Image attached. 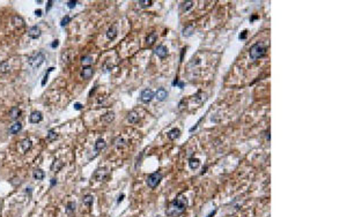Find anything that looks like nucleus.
Segmentation results:
<instances>
[{
  "mask_svg": "<svg viewBox=\"0 0 347 217\" xmlns=\"http://www.w3.org/2000/svg\"><path fill=\"white\" fill-rule=\"evenodd\" d=\"M58 45H59V41H58V39H56V41H53V43H52V45H51V46H52V49H55V47H57Z\"/></svg>",
  "mask_w": 347,
  "mask_h": 217,
  "instance_id": "nucleus-37",
  "label": "nucleus"
},
{
  "mask_svg": "<svg viewBox=\"0 0 347 217\" xmlns=\"http://www.w3.org/2000/svg\"><path fill=\"white\" fill-rule=\"evenodd\" d=\"M267 51V45L263 42H257L256 44H254L250 50H249V56L251 58V60H257L261 58Z\"/></svg>",
  "mask_w": 347,
  "mask_h": 217,
  "instance_id": "nucleus-2",
  "label": "nucleus"
},
{
  "mask_svg": "<svg viewBox=\"0 0 347 217\" xmlns=\"http://www.w3.org/2000/svg\"><path fill=\"white\" fill-rule=\"evenodd\" d=\"M167 97H168V91H167L166 89H163V88H160V89L155 93V98H156L158 101H160V102H163Z\"/></svg>",
  "mask_w": 347,
  "mask_h": 217,
  "instance_id": "nucleus-12",
  "label": "nucleus"
},
{
  "mask_svg": "<svg viewBox=\"0 0 347 217\" xmlns=\"http://www.w3.org/2000/svg\"><path fill=\"white\" fill-rule=\"evenodd\" d=\"M113 119H115V113L113 112H108L102 117V120L105 121V122H111Z\"/></svg>",
  "mask_w": 347,
  "mask_h": 217,
  "instance_id": "nucleus-24",
  "label": "nucleus"
},
{
  "mask_svg": "<svg viewBox=\"0 0 347 217\" xmlns=\"http://www.w3.org/2000/svg\"><path fill=\"white\" fill-rule=\"evenodd\" d=\"M106 171L104 170V169H98V170H96V172L94 173V178L97 180V181H102V180H104L105 179V177H106Z\"/></svg>",
  "mask_w": 347,
  "mask_h": 217,
  "instance_id": "nucleus-13",
  "label": "nucleus"
},
{
  "mask_svg": "<svg viewBox=\"0 0 347 217\" xmlns=\"http://www.w3.org/2000/svg\"><path fill=\"white\" fill-rule=\"evenodd\" d=\"M52 3H53V1H52V0H49V1H48V6H46V12H48V10H49V9H50V8L52 7Z\"/></svg>",
  "mask_w": 347,
  "mask_h": 217,
  "instance_id": "nucleus-36",
  "label": "nucleus"
},
{
  "mask_svg": "<svg viewBox=\"0 0 347 217\" xmlns=\"http://www.w3.org/2000/svg\"><path fill=\"white\" fill-rule=\"evenodd\" d=\"M32 177H34V179H36V180H43L44 177H45V173H44L43 170H41V169H36V170L32 172Z\"/></svg>",
  "mask_w": 347,
  "mask_h": 217,
  "instance_id": "nucleus-19",
  "label": "nucleus"
},
{
  "mask_svg": "<svg viewBox=\"0 0 347 217\" xmlns=\"http://www.w3.org/2000/svg\"><path fill=\"white\" fill-rule=\"evenodd\" d=\"M70 21H71V17H70L68 15H66V16L63 17V20H62V22H60V25H62V27H65V25H67V24L70 23Z\"/></svg>",
  "mask_w": 347,
  "mask_h": 217,
  "instance_id": "nucleus-33",
  "label": "nucleus"
},
{
  "mask_svg": "<svg viewBox=\"0 0 347 217\" xmlns=\"http://www.w3.org/2000/svg\"><path fill=\"white\" fill-rule=\"evenodd\" d=\"M64 164H63V162L62 161H59V159H57V161H55L53 162V164H52V170H53V172H58L60 169H62V166H63Z\"/></svg>",
  "mask_w": 347,
  "mask_h": 217,
  "instance_id": "nucleus-26",
  "label": "nucleus"
},
{
  "mask_svg": "<svg viewBox=\"0 0 347 217\" xmlns=\"http://www.w3.org/2000/svg\"><path fill=\"white\" fill-rule=\"evenodd\" d=\"M31 147H32V143H31V141L29 139H23L20 142V144H19V148H20V150H21L22 154H26L27 151H29L31 149Z\"/></svg>",
  "mask_w": 347,
  "mask_h": 217,
  "instance_id": "nucleus-6",
  "label": "nucleus"
},
{
  "mask_svg": "<svg viewBox=\"0 0 347 217\" xmlns=\"http://www.w3.org/2000/svg\"><path fill=\"white\" fill-rule=\"evenodd\" d=\"M53 69H55L53 67H50V68L48 69V73H46L45 75H44V79H43V81H42V86H43V87L45 86V83H46V81H48V78H49V73H51V72H52Z\"/></svg>",
  "mask_w": 347,
  "mask_h": 217,
  "instance_id": "nucleus-34",
  "label": "nucleus"
},
{
  "mask_svg": "<svg viewBox=\"0 0 347 217\" xmlns=\"http://www.w3.org/2000/svg\"><path fill=\"white\" fill-rule=\"evenodd\" d=\"M192 34H193V25H192V24L186 25V27L183 29V36H184V37H190Z\"/></svg>",
  "mask_w": 347,
  "mask_h": 217,
  "instance_id": "nucleus-23",
  "label": "nucleus"
},
{
  "mask_svg": "<svg viewBox=\"0 0 347 217\" xmlns=\"http://www.w3.org/2000/svg\"><path fill=\"white\" fill-rule=\"evenodd\" d=\"M199 165H200V161H199L198 158H190V161H189V166H190L192 170L198 169Z\"/></svg>",
  "mask_w": 347,
  "mask_h": 217,
  "instance_id": "nucleus-22",
  "label": "nucleus"
},
{
  "mask_svg": "<svg viewBox=\"0 0 347 217\" xmlns=\"http://www.w3.org/2000/svg\"><path fill=\"white\" fill-rule=\"evenodd\" d=\"M162 180V174L160 172H154L152 174H149L146 179V184L149 188H155Z\"/></svg>",
  "mask_w": 347,
  "mask_h": 217,
  "instance_id": "nucleus-4",
  "label": "nucleus"
},
{
  "mask_svg": "<svg viewBox=\"0 0 347 217\" xmlns=\"http://www.w3.org/2000/svg\"><path fill=\"white\" fill-rule=\"evenodd\" d=\"M44 60H45V56L42 52H36L28 57V64L32 68H38L44 62Z\"/></svg>",
  "mask_w": 347,
  "mask_h": 217,
  "instance_id": "nucleus-3",
  "label": "nucleus"
},
{
  "mask_svg": "<svg viewBox=\"0 0 347 217\" xmlns=\"http://www.w3.org/2000/svg\"><path fill=\"white\" fill-rule=\"evenodd\" d=\"M152 3H153V1H152V0H140V1H138V5H139L141 8L149 7Z\"/></svg>",
  "mask_w": 347,
  "mask_h": 217,
  "instance_id": "nucleus-29",
  "label": "nucleus"
},
{
  "mask_svg": "<svg viewBox=\"0 0 347 217\" xmlns=\"http://www.w3.org/2000/svg\"><path fill=\"white\" fill-rule=\"evenodd\" d=\"M21 114V110L17 108V106H13V108L9 110V118L12 120H16Z\"/></svg>",
  "mask_w": 347,
  "mask_h": 217,
  "instance_id": "nucleus-15",
  "label": "nucleus"
},
{
  "mask_svg": "<svg viewBox=\"0 0 347 217\" xmlns=\"http://www.w3.org/2000/svg\"><path fill=\"white\" fill-rule=\"evenodd\" d=\"M105 147H106V143H105V141L103 139H97L96 142H95V144H94V148H95L96 151H101Z\"/></svg>",
  "mask_w": 347,
  "mask_h": 217,
  "instance_id": "nucleus-16",
  "label": "nucleus"
},
{
  "mask_svg": "<svg viewBox=\"0 0 347 217\" xmlns=\"http://www.w3.org/2000/svg\"><path fill=\"white\" fill-rule=\"evenodd\" d=\"M57 137H58V134H57L55 130L50 129V130H49V133H48V135H46V139H48V141H55Z\"/></svg>",
  "mask_w": 347,
  "mask_h": 217,
  "instance_id": "nucleus-27",
  "label": "nucleus"
},
{
  "mask_svg": "<svg viewBox=\"0 0 347 217\" xmlns=\"http://www.w3.org/2000/svg\"><path fill=\"white\" fill-rule=\"evenodd\" d=\"M123 198H124V194H122V195L119 196V199H118V202H120V201L123 200Z\"/></svg>",
  "mask_w": 347,
  "mask_h": 217,
  "instance_id": "nucleus-42",
  "label": "nucleus"
},
{
  "mask_svg": "<svg viewBox=\"0 0 347 217\" xmlns=\"http://www.w3.org/2000/svg\"><path fill=\"white\" fill-rule=\"evenodd\" d=\"M42 120H43V114L39 111H34L29 115V121L31 124H37V122H41Z\"/></svg>",
  "mask_w": 347,
  "mask_h": 217,
  "instance_id": "nucleus-7",
  "label": "nucleus"
},
{
  "mask_svg": "<svg viewBox=\"0 0 347 217\" xmlns=\"http://www.w3.org/2000/svg\"><path fill=\"white\" fill-rule=\"evenodd\" d=\"M56 184H57V179H55V178H53V179H51V187H52V186H55Z\"/></svg>",
  "mask_w": 347,
  "mask_h": 217,
  "instance_id": "nucleus-41",
  "label": "nucleus"
},
{
  "mask_svg": "<svg viewBox=\"0 0 347 217\" xmlns=\"http://www.w3.org/2000/svg\"><path fill=\"white\" fill-rule=\"evenodd\" d=\"M81 62H82L84 65H87V66H89V64H91V62H93V58H91L90 56H86V57H82V59H81Z\"/></svg>",
  "mask_w": 347,
  "mask_h": 217,
  "instance_id": "nucleus-31",
  "label": "nucleus"
},
{
  "mask_svg": "<svg viewBox=\"0 0 347 217\" xmlns=\"http://www.w3.org/2000/svg\"><path fill=\"white\" fill-rule=\"evenodd\" d=\"M74 212H75V202L70 201V202L66 205V213H67L68 215H71V214L74 213Z\"/></svg>",
  "mask_w": 347,
  "mask_h": 217,
  "instance_id": "nucleus-25",
  "label": "nucleus"
},
{
  "mask_svg": "<svg viewBox=\"0 0 347 217\" xmlns=\"http://www.w3.org/2000/svg\"><path fill=\"white\" fill-rule=\"evenodd\" d=\"M117 34H118V29H117V27L113 24V25H111V27L108 29V31H106V37H108L109 39H115L116 36H117Z\"/></svg>",
  "mask_w": 347,
  "mask_h": 217,
  "instance_id": "nucleus-14",
  "label": "nucleus"
},
{
  "mask_svg": "<svg viewBox=\"0 0 347 217\" xmlns=\"http://www.w3.org/2000/svg\"><path fill=\"white\" fill-rule=\"evenodd\" d=\"M155 94L152 89H144L141 91V95H140V100L142 103H149L153 98H154Z\"/></svg>",
  "mask_w": 347,
  "mask_h": 217,
  "instance_id": "nucleus-5",
  "label": "nucleus"
},
{
  "mask_svg": "<svg viewBox=\"0 0 347 217\" xmlns=\"http://www.w3.org/2000/svg\"><path fill=\"white\" fill-rule=\"evenodd\" d=\"M74 108H75V110H81V108H82V105H81L80 103H75V104H74Z\"/></svg>",
  "mask_w": 347,
  "mask_h": 217,
  "instance_id": "nucleus-38",
  "label": "nucleus"
},
{
  "mask_svg": "<svg viewBox=\"0 0 347 217\" xmlns=\"http://www.w3.org/2000/svg\"><path fill=\"white\" fill-rule=\"evenodd\" d=\"M12 23H13V25H14L15 28H17V29H21V28H23V27L26 25L24 20H23L21 16H19V15L13 16V19H12Z\"/></svg>",
  "mask_w": 347,
  "mask_h": 217,
  "instance_id": "nucleus-9",
  "label": "nucleus"
},
{
  "mask_svg": "<svg viewBox=\"0 0 347 217\" xmlns=\"http://www.w3.org/2000/svg\"><path fill=\"white\" fill-rule=\"evenodd\" d=\"M155 54L159 57V58H161V59H163V58H166L167 56H168V49L166 47V46H163V45H160V46H158L156 49H155Z\"/></svg>",
  "mask_w": 347,
  "mask_h": 217,
  "instance_id": "nucleus-10",
  "label": "nucleus"
},
{
  "mask_svg": "<svg viewBox=\"0 0 347 217\" xmlns=\"http://www.w3.org/2000/svg\"><path fill=\"white\" fill-rule=\"evenodd\" d=\"M186 207H187V200L185 196L180 195L176 198L173 202H170L168 209L166 210V214L169 217H177L186 210Z\"/></svg>",
  "mask_w": 347,
  "mask_h": 217,
  "instance_id": "nucleus-1",
  "label": "nucleus"
},
{
  "mask_svg": "<svg viewBox=\"0 0 347 217\" xmlns=\"http://www.w3.org/2000/svg\"><path fill=\"white\" fill-rule=\"evenodd\" d=\"M245 37H247V31L244 30V31H243V34H242V35H240V39H244Z\"/></svg>",
  "mask_w": 347,
  "mask_h": 217,
  "instance_id": "nucleus-40",
  "label": "nucleus"
},
{
  "mask_svg": "<svg viewBox=\"0 0 347 217\" xmlns=\"http://www.w3.org/2000/svg\"><path fill=\"white\" fill-rule=\"evenodd\" d=\"M22 129V125L20 124V122H15V124H13L10 127H9V134H17L20 130Z\"/></svg>",
  "mask_w": 347,
  "mask_h": 217,
  "instance_id": "nucleus-18",
  "label": "nucleus"
},
{
  "mask_svg": "<svg viewBox=\"0 0 347 217\" xmlns=\"http://www.w3.org/2000/svg\"><path fill=\"white\" fill-rule=\"evenodd\" d=\"M192 6H193V1H186L183 3V10L187 12L190 8H192Z\"/></svg>",
  "mask_w": 347,
  "mask_h": 217,
  "instance_id": "nucleus-32",
  "label": "nucleus"
},
{
  "mask_svg": "<svg viewBox=\"0 0 347 217\" xmlns=\"http://www.w3.org/2000/svg\"><path fill=\"white\" fill-rule=\"evenodd\" d=\"M127 120L131 122V124H137L139 121V114L135 112V111H131L129 114H127Z\"/></svg>",
  "mask_w": 347,
  "mask_h": 217,
  "instance_id": "nucleus-17",
  "label": "nucleus"
},
{
  "mask_svg": "<svg viewBox=\"0 0 347 217\" xmlns=\"http://www.w3.org/2000/svg\"><path fill=\"white\" fill-rule=\"evenodd\" d=\"M155 41H156V34L155 32H152L147 36V44L148 45H153Z\"/></svg>",
  "mask_w": 347,
  "mask_h": 217,
  "instance_id": "nucleus-28",
  "label": "nucleus"
},
{
  "mask_svg": "<svg viewBox=\"0 0 347 217\" xmlns=\"http://www.w3.org/2000/svg\"><path fill=\"white\" fill-rule=\"evenodd\" d=\"M93 201H94V198H93V195H90V194H86V195L84 196V199H82L84 205H85L86 207H88V208H90V207L93 206Z\"/></svg>",
  "mask_w": 347,
  "mask_h": 217,
  "instance_id": "nucleus-21",
  "label": "nucleus"
},
{
  "mask_svg": "<svg viewBox=\"0 0 347 217\" xmlns=\"http://www.w3.org/2000/svg\"><path fill=\"white\" fill-rule=\"evenodd\" d=\"M77 3H78V1H74V0H72V1H67V7H68L70 9H72V8H74V7L77 6Z\"/></svg>",
  "mask_w": 347,
  "mask_h": 217,
  "instance_id": "nucleus-35",
  "label": "nucleus"
},
{
  "mask_svg": "<svg viewBox=\"0 0 347 217\" xmlns=\"http://www.w3.org/2000/svg\"><path fill=\"white\" fill-rule=\"evenodd\" d=\"M124 146H126V141L123 139V137H118L116 140V147L117 148H123Z\"/></svg>",
  "mask_w": 347,
  "mask_h": 217,
  "instance_id": "nucleus-30",
  "label": "nucleus"
},
{
  "mask_svg": "<svg viewBox=\"0 0 347 217\" xmlns=\"http://www.w3.org/2000/svg\"><path fill=\"white\" fill-rule=\"evenodd\" d=\"M41 29L37 27V25H34V27H30L29 30H28V36L32 39H37L39 36H41Z\"/></svg>",
  "mask_w": 347,
  "mask_h": 217,
  "instance_id": "nucleus-8",
  "label": "nucleus"
},
{
  "mask_svg": "<svg viewBox=\"0 0 347 217\" xmlns=\"http://www.w3.org/2000/svg\"><path fill=\"white\" fill-rule=\"evenodd\" d=\"M179 135H180V130H179L178 128H173L171 130L168 132V137H169L170 140H176V139H178Z\"/></svg>",
  "mask_w": 347,
  "mask_h": 217,
  "instance_id": "nucleus-20",
  "label": "nucleus"
},
{
  "mask_svg": "<svg viewBox=\"0 0 347 217\" xmlns=\"http://www.w3.org/2000/svg\"><path fill=\"white\" fill-rule=\"evenodd\" d=\"M35 14H36V16H42V10L41 9H36Z\"/></svg>",
  "mask_w": 347,
  "mask_h": 217,
  "instance_id": "nucleus-39",
  "label": "nucleus"
},
{
  "mask_svg": "<svg viewBox=\"0 0 347 217\" xmlns=\"http://www.w3.org/2000/svg\"><path fill=\"white\" fill-rule=\"evenodd\" d=\"M93 74H94V69H93L91 66H84L82 72H81V76L84 79H86V80L90 79L93 76Z\"/></svg>",
  "mask_w": 347,
  "mask_h": 217,
  "instance_id": "nucleus-11",
  "label": "nucleus"
}]
</instances>
